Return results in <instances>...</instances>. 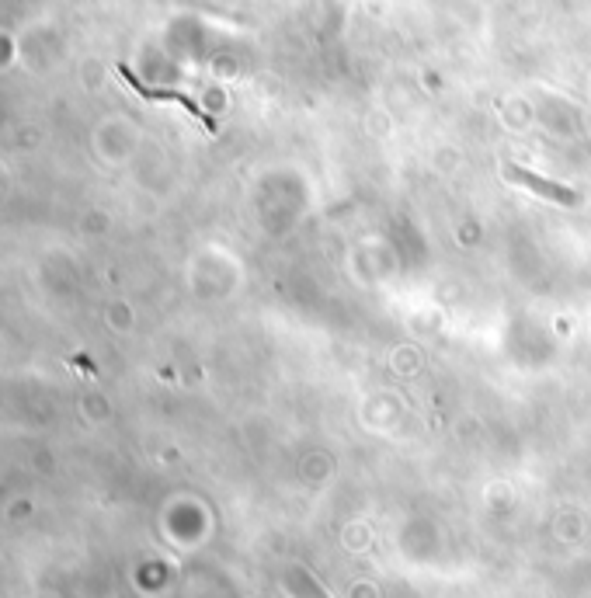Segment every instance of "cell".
<instances>
[{
    "label": "cell",
    "instance_id": "6da1fadb",
    "mask_svg": "<svg viewBox=\"0 0 591 598\" xmlns=\"http://www.w3.org/2000/svg\"><path fill=\"white\" fill-rule=\"evenodd\" d=\"M119 77L126 80V84L133 87V91L140 94V98H147V101H178V105L185 108V112H192L195 119H199L202 126L209 129V133H216V119H213V115L202 112V108L195 105V101L188 98V94H181V91H167V87H147V84H140V77H136L133 70L126 67V63H119Z\"/></svg>",
    "mask_w": 591,
    "mask_h": 598
},
{
    "label": "cell",
    "instance_id": "7a4b0ae2",
    "mask_svg": "<svg viewBox=\"0 0 591 598\" xmlns=\"http://www.w3.org/2000/svg\"><path fill=\"white\" fill-rule=\"evenodd\" d=\"M505 178H512L515 185L529 188V192L543 195V199H550V202H560V206H578V202H581V195L574 192V188H567V185H557V181H546V178H539V174L525 171V167L505 164Z\"/></svg>",
    "mask_w": 591,
    "mask_h": 598
},
{
    "label": "cell",
    "instance_id": "3957f363",
    "mask_svg": "<svg viewBox=\"0 0 591 598\" xmlns=\"http://www.w3.org/2000/svg\"><path fill=\"white\" fill-rule=\"evenodd\" d=\"M286 585L296 598H327L324 588H320L317 581H313V574H306V571H293L286 578Z\"/></svg>",
    "mask_w": 591,
    "mask_h": 598
},
{
    "label": "cell",
    "instance_id": "277c9868",
    "mask_svg": "<svg viewBox=\"0 0 591 598\" xmlns=\"http://www.w3.org/2000/svg\"><path fill=\"white\" fill-rule=\"evenodd\" d=\"M74 359H77V366H80V369H87V373H94V362L87 359V355H74Z\"/></svg>",
    "mask_w": 591,
    "mask_h": 598
}]
</instances>
